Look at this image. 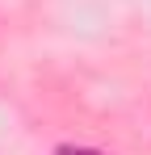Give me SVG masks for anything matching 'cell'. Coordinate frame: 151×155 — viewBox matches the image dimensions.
<instances>
[{"instance_id": "obj_1", "label": "cell", "mask_w": 151, "mask_h": 155, "mask_svg": "<svg viewBox=\"0 0 151 155\" xmlns=\"http://www.w3.org/2000/svg\"><path fill=\"white\" fill-rule=\"evenodd\" d=\"M55 155H105V151H92V147H59Z\"/></svg>"}]
</instances>
